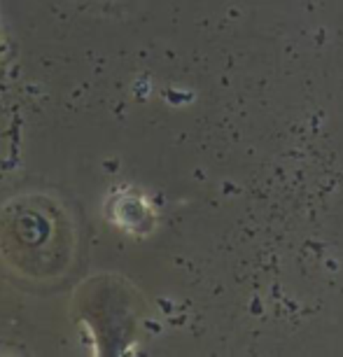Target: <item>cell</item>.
Listing matches in <instances>:
<instances>
[{
    "mask_svg": "<svg viewBox=\"0 0 343 357\" xmlns=\"http://www.w3.org/2000/svg\"><path fill=\"white\" fill-rule=\"evenodd\" d=\"M12 229H15V238L19 245L29 248V250H40V248H45L49 243L54 225L45 211L26 208V211L17 213Z\"/></svg>",
    "mask_w": 343,
    "mask_h": 357,
    "instance_id": "1",
    "label": "cell"
},
{
    "mask_svg": "<svg viewBox=\"0 0 343 357\" xmlns=\"http://www.w3.org/2000/svg\"><path fill=\"white\" fill-rule=\"evenodd\" d=\"M114 220L131 231H145L152 222L147 206L133 194H124L119 201H114Z\"/></svg>",
    "mask_w": 343,
    "mask_h": 357,
    "instance_id": "2",
    "label": "cell"
}]
</instances>
